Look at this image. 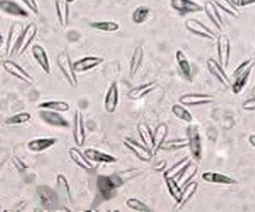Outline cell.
Masks as SVG:
<instances>
[{
    "mask_svg": "<svg viewBox=\"0 0 255 212\" xmlns=\"http://www.w3.org/2000/svg\"><path fill=\"white\" fill-rule=\"evenodd\" d=\"M123 184V180L116 174L111 176L100 175L97 179L98 188L105 200L114 198L116 194V188Z\"/></svg>",
    "mask_w": 255,
    "mask_h": 212,
    "instance_id": "1",
    "label": "cell"
},
{
    "mask_svg": "<svg viewBox=\"0 0 255 212\" xmlns=\"http://www.w3.org/2000/svg\"><path fill=\"white\" fill-rule=\"evenodd\" d=\"M56 62L70 86L76 88L78 86V80L69 55L65 52L59 53L57 56Z\"/></svg>",
    "mask_w": 255,
    "mask_h": 212,
    "instance_id": "2",
    "label": "cell"
},
{
    "mask_svg": "<svg viewBox=\"0 0 255 212\" xmlns=\"http://www.w3.org/2000/svg\"><path fill=\"white\" fill-rule=\"evenodd\" d=\"M24 30V27H23L22 23L20 22L13 23L11 27H10L8 39L6 40V56L12 57L14 56Z\"/></svg>",
    "mask_w": 255,
    "mask_h": 212,
    "instance_id": "3",
    "label": "cell"
},
{
    "mask_svg": "<svg viewBox=\"0 0 255 212\" xmlns=\"http://www.w3.org/2000/svg\"><path fill=\"white\" fill-rule=\"evenodd\" d=\"M40 203L45 209L54 210L58 206V196L52 188L46 186H38L37 189Z\"/></svg>",
    "mask_w": 255,
    "mask_h": 212,
    "instance_id": "4",
    "label": "cell"
},
{
    "mask_svg": "<svg viewBox=\"0 0 255 212\" xmlns=\"http://www.w3.org/2000/svg\"><path fill=\"white\" fill-rule=\"evenodd\" d=\"M38 32V27L35 23H31L27 25L23 33L18 46L17 47L15 54L20 56L25 52L32 41L35 39Z\"/></svg>",
    "mask_w": 255,
    "mask_h": 212,
    "instance_id": "5",
    "label": "cell"
},
{
    "mask_svg": "<svg viewBox=\"0 0 255 212\" xmlns=\"http://www.w3.org/2000/svg\"><path fill=\"white\" fill-rule=\"evenodd\" d=\"M218 55L220 65L224 69L228 68L230 58V42L226 35H221L217 39Z\"/></svg>",
    "mask_w": 255,
    "mask_h": 212,
    "instance_id": "6",
    "label": "cell"
},
{
    "mask_svg": "<svg viewBox=\"0 0 255 212\" xmlns=\"http://www.w3.org/2000/svg\"><path fill=\"white\" fill-rule=\"evenodd\" d=\"M185 26L190 32L205 38L208 40H215L217 39L216 34L199 21L195 19H190L185 23Z\"/></svg>",
    "mask_w": 255,
    "mask_h": 212,
    "instance_id": "7",
    "label": "cell"
},
{
    "mask_svg": "<svg viewBox=\"0 0 255 212\" xmlns=\"http://www.w3.org/2000/svg\"><path fill=\"white\" fill-rule=\"evenodd\" d=\"M3 69L5 70L8 73L11 74L16 78H19L21 81L25 83L32 85L33 84V78L29 75L23 68L11 60H5L3 62Z\"/></svg>",
    "mask_w": 255,
    "mask_h": 212,
    "instance_id": "8",
    "label": "cell"
},
{
    "mask_svg": "<svg viewBox=\"0 0 255 212\" xmlns=\"http://www.w3.org/2000/svg\"><path fill=\"white\" fill-rule=\"evenodd\" d=\"M0 9L4 13L12 16L25 18H28L29 16L26 10L13 0H1Z\"/></svg>",
    "mask_w": 255,
    "mask_h": 212,
    "instance_id": "9",
    "label": "cell"
},
{
    "mask_svg": "<svg viewBox=\"0 0 255 212\" xmlns=\"http://www.w3.org/2000/svg\"><path fill=\"white\" fill-rule=\"evenodd\" d=\"M124 144L129 149L134 152L140 159L144 161H150L152 159L153 154L152 152L148 149V148L143 147L134 140L130 138H125L124 140Z\"/></svg>",
    "mask_w": 255,
    "mask_h": 212,
    "instance_id": "10",
    "label": "cell"
},
{
    "mask_svg": "<svg viewBox=\"0 0 255 212\" xmlns=\"http://www.w3.org/2000/svg\"><path fill=\"white\" fill-rule=\"evenodd\" d=\"M208 69L210 73L218 78L219 81L222 83L225 88H229L230 87V80L228 76L225 73L224 69L214 59L210 58L207 61Z\"/></svg>",
    "mask_w": 255,
    "mask_h": 212,
    "instance_id": "11",
    "label": "cell"
},
{
    "mask_svg": "<svg viewBox=\"0 0 255 212\" xmlns=\"http://www.w3.org/2000/svg\"><path fill=\"white\" fill-rule=\"evenodd\" d=\"M103 61V59L100 57H86L74 63V71L76 72L86 71L101 65Z\"/></svg>",
    "mask_w": 255,
    "mask_h": 212,
    "instance_id": "12",
    "label": "cell"
},
{
    "mask_svg": "<svg viewBox=\"0 0 255 212\" xmlns=\"http://www.w3.org/2000/svg\"><path fill=\"white\" fill-rule=\"evenodd\" d=\"M188 135L191 153L194 158L200 159L201 155V140L196 127H189Z\"/></svg>",
    "mask_w": 255,
    "mask_h": 212,
    "instance_id": "13",
    "label": "cell"
},
{
    "mask_svg": "<svg viewBox=\"0 0 255 212\" xmlns=\"http://www.w3.org/2000/svg\"><path fill=\"white\" fill-rule=\"evenodd\" d=\"M74 141L78 147L84 145L85 141V131L83 124V116L81 112L76 110L74 117Z\"/></svg>",
    "mask_w": 255,
    "mask_h": 212,
    "instance_id": "14",
    "label": "cell"
},
{
    "mask_svg": "<svg viewBox=\"0 0 255 212\" xmlns=\"http://www.w3.org/2000/svg\"><path fill=\"white\" fill-rule=\"evenodd\" d=\"M119 101V92L118 85L116 82L110 85L106 94L104 106L106 111L108 113H114L118 106Z\"/></svg>",
    "mask_w": 255,
    "mask_h": 212,
    "instance_id": "15",
    "label": "cell"
},
{
    "mask_svg": "<svg viewBox=\"0 0 255 212\" xmlns=\"http://www.w3.org/2000/svg\"><path fill=\"white\" fill-rule=\"evenodd\" d=\"M40 118L44 122L54 126L63 127L68 128L69 127V123L57 112L51 111H41L39 113Z\"/></svg>",
    "mask_w": 255,
    "mask_h": 212,
    "instance_id": "16",
    "label": "cell"
},
{
    "mask_svg": "<svg viewBox=\"0 0 255 212\" xmlns=\"http://www.w3.org/2000/svg\"><path fill=\"white\" fill-rule=\"evenodd\" d=\"M32 54L33 58L40 66L42 70L46 73L50 74L51 72V67L50 61H49L48 54L41 46L36 44L31 48Z\"/></svg>",
    "mask_w": 255,
    "mask_h": 212,
    "instance_id": "17",
    "label": "cell"
},
{
    "mask_svg": "<svg viewBox=\"0 0 255 212\" xmlns=\"http://www.w3.org/2000/svg\"><path fill=\"white\" fill-rule=\"evenodd\" d=\"M180 102L186 106L204 105L212 103L214 97L207 94H191L182 96L179 99Z\"/></svg>",
    "mask_w": 255,
    "mask_h": 212,
    "instance_id": "18",
    "label": "cell"
},
{
    "mask_svg": "<svg viewBox=\"0 0 255 212\" xmlns=\"http://www.w3.org/2000/svg\"><path fill=\"white\" fill-rule=\"evenodd\" d=\"M54 3L59 24L66 27L69 22V3L67 0H54Z\"/></svg>",
    "mask_w": 255,
    "mask_h": 212,
    "instance_id": "19",
    "label": "cell"
},
{
    "mask_svg": "<svg viewBox=\"0 0 255 212\" xmlns=\"http://www.w3.org/2000/svg\"><path fill=\"white\" fill-rule=\"evenodd\" d=\"M158 85L156 82H152L150 83L142 85V86L137 87V88H133L129 91L128 96L129 99H133V100L141 99L146 95L154 90L158 87Z\"/></svg>",
    "mask_w": 255,
    "mask_h": 212,
    "instance_id": "20",
    "label": "cell"
},
{
    "mask_svg": "<svg viewBox=\"0 0 255 212\" xmlns=\"http://www.w3.org/2000/svg\"><path fill=\"white\" fill-rule=\"evenodd\" d=\"M205 13L208 18L218 30L222 31L223 27V21L222 16L217 10L215 5L212 1H208L205 3Z\"/></svg>",
    "mask_w": 255,
    "mask_h": 212,
    "instance_id": "21",
    "label": "cell"
},
{
    "mask_svg": "<svg viewBox=\"0 0 255 212\" xmlns=\"http://www.w3.org/2000/svg\"><path fill=\"white\" fill-rule=\"evenodd\" d=\"M144 52L141 46L136 47L133 50L132 56L129 64V76L133 78L137 73L142 62H143Z\"/></svg>",
    "mask_w": 255,
    "mask_h": 212,
    "instance_id": "22",
    "label": "cell"
},
{
    "mask_svg": "<svg viewBox=\"0 0 255 212\" xmlns=\"http://www.w3.org/2000/svg\"><path fill=\"white\" fill-rule=\"evenodd\" d=\"M69 154L72 160L82 169H86L87 171L94 169L95 167L93 165L87 160V159L83 156L81 152L77 148L74 147L70 148Z\"/></svg>",
    "mask_w": 255,
    "mask_h": 212,
    "instance_id": "23",
    "label": "cell"
},
{
    "mask_svg": "<svg viewBox=\"0 0 255 212\" xmlns=\"http://www.w3.org/2000/svg\"><path fill=\"white\" fill-rule=\"evenodd\" d=\"M167 126L165 124H161L157 127L154 135L153 136V143H154V145H153L152 150L153 155L156 154L157 151L161 148L166 135L167 134Z\"/></svg>",
    "mask_w": 255,
    "mask_h": 212,
    "instance_id": "24",
    "label": "cell"
},
{
    "mask_svg": "<svg viewBox=\"0 0 255 212\" xmlns=\"http://www.w3.org/2000/svg\"><path fill=\"white\" fill-rule=\"evenodd\" d=\"M84 155L89 160L96 161V162L112 163L116 162L117 161L114 157L94 149L85 150Z\"/></svg>",
    "mask_w": 255,
    "mask_h": 212,
    "instance_id": "25",
    "label": "cell"
},
{
    "mask_svg": "<svg viewBox=\"0 0 255 212\" xmlns=\"http://www.w3.org/2000/svg\"><path fill=\"white\" fill-rule=\"evenodd\" d=\"M176 59L182 75L187 79L191 80L190 64L182 50H177L176 53Z\"/></svg>",
    "mask_w": 255,
    "mask_h": 212,
    "instance_id": "26",
    "label": "cell"
},
{
    "mask_svg": "<svg viewBox=\"0 0 255 212\" xmlns=\"http://www.w3.org/2000/svg\"><path fill=\"white\" fill-rule=\"evenodd\" d=\"M202 177L205 181L212 182V183L233 184L236 182L235 180L231 178L218 173H205L203 174Z\"/></svg>",
    "mask_w": 255,
    "mask_h": 212,
    "instance_id": "27",
    "label": "cell"
},
{
    "mask_svg": "<svg viewBox=\"0 0 255 212\" xmlns=\"http://www.w3.org/2000/svg\"><path fill=\"white\" fill-rule=\"evenodd\" d=\"M89 26L103 32H116L120 28V24L112 21H95L91 23Z\"/></svg>",
    "mask_w": 255,
    "mask_h": 212,
    "instance_id": "28",
    "label": "cell"
},
{
    "mask_svg": "<svg viewBox=\"0 0 255 212\" xmlns=\"http://www.w3.org/2000/svg\"><path fill=\"white\" fill-rule=\"evenodd\" d=\"M197 166L193 163H190L186 168L180 174L179 178L178 180V185L181 188L190 182V180L197 173Z\"/></svg>",
    "mask_w": 255,
    "mask_h": 212,
    "instance_id": "29",
    "label": "cell"
},
{
    "mask_svg": "<svg viewBox=\"0 0 255 212\" xmlns=\"http://www.w3.org/2000/svg\"><path fill=\"white\" fill-rule=\"evenodd\" d=\"M138 131L142 141L145 144L146 148L152 152L153 148V136L152 131L148 125L145 124H140L138 126Z\"/></svg>",
    "mask_w": 255,
    "mask_h": 212,
    "instance_id": "30",
    "label": "cell"
},
{
    "mask_svg": "<svg viewBox=\"0 0 255 212\" xmlns=\"http://www.w3.org/2000/svg\"><path fill=\"white\" fill-rule=\"evenodd\" d=\"M191 163L190 158H186L178 162V164L174 165L171 169H168L164 174V177L166 179H174V177H177L180 175L182 171L186 168L188 165Z\"/></svg>",
    "mask_w": 255,
    "mask_h": 212,
    "instance_id": "31",
    "label": "cell"
},
{
    "mask_svg": "<svg viewBox=\"0 0 255 212\" xmlns=\"http://www.w3.org/2000/svg\"><path fill=\"white\" fill-rule=\"evenodd\" d=\"M57 140L55 139H38L31 141L28 143L29 149L33 151L40 152L47 149L56 143Z\"/></svg>",
    "mask_w": 255,
    "mask_h": 212,
    "instance_id": "32",
    "label": "cell"
},
{
    "mask_svg": "<svg viewBox=\"0 0 255 212\" xmlns=\"http://www.w3.org/2000/svg\"><path fill=\"white\" fill-rule=\"evenodd\" d=\"M212 1L227 14L230 15L234 18H239L241 14H240L239 10L230 0H212Z\"/></svg>",
    "mask_w": 255,
    "mask_h": 212,
    "instance_id": "33",
    "label": "cell"
},
{
    "mask_svg": "<svg viewBox=\"0 0 255 212\" xmlns=\"http://www.w3.org/2000/svg\"><path fill=\"white\" fill-rule=\"evenodd\" d=\"M150 14V9L147 6L140 5L135 8L132 14V21L137 24H142L148 20Z\"/></svg>",
    "mask_w": 255,
    "mask_h": 212,
    "instance_id": "34",
    "label": "cell"
},
{
    "mask_svg": "<svg viewBox=\"0 0 255 212\" xmlns=\"http://www.w3.org/2000/svg\"><path fill=\"white\" fill-rule=\"evenodd\" d=\"M38 108L55 110L57 112H67L70 109L69 103L62 101H50L40 104Z\"/></svg>",
    "mask_w": 255,
    "mask_h": 212,
    "instance_id": "35",
    "label": "cell"
},
{
    "mask_svg": "<svg viewBox=\"0 0 255 212\" xmlns=\"http://www.w3.org/2000/svg\"><path fill=\"white\" fill-rule=\"evenodd\" d=\"M197 187L198 184L196 182H193L188 184V185L184 188L183 192H182L181 198H180L179 202L178 203L179 208L183 207L186 204L187 201L191 198V197L196 191Z\"/></svg>",
    "mask_w": 255,
    "mask_h": 212,
    "instance_id": "36",
    "label": "cell"
},
{
    "mask_svg": "<svg viewBox=\"0 0 255 212\" xmlns=\"http://www.w3.org/2000/svg\"><path fill=\"white\" fill-rule=\"evenodd\" d=\"M189 144L190 143H189L188 139L174 140V141L163 142L160 148L163 150L179 149V148L187 147L189 145Z\"/></svg>",
    "mask_w": 255,
    "mask_h": 212,
    "instance_id": "37",
    "label": "cell"
},
{
    "mask_svg": "<svg viewBox=\"0 0 255 212\" xmlns=\"http://www.w3.org/2000/svg\"><path fill=\"white\" fill-rule=\"evenodd\" d=\"M165 180L170 193L178 203L179 202L182 196V191L179 186L174 179H166Z\"/></svg>",
    "mask_w": 255,
    "mask_h": 212,
    "instance_id": "38",
    "label": "cell"
},
{
    "mask_svg": "<svg viewBox=\"0 0 255 212\" xmlns=\"http://www.w3.org/2000/svg\"><path fill=\"white\" fill-rule=\"evenodd\" d=\"M172 110L175 116L180 119L187 122H190L192 120V116L190 112L182 106L174 105Z\"/></svg>",
    "mask_w": 255,
    "mask_h": 212,
    "instance_id": "39",
    "label": "cell"
},
{
    "mask_svg": "<svg viewBox=\"0 0 255 212\" xmlns=\"http://www.w3.org/2000/svg\"><path fill=\"white\" fill-rule=\"evenodd\" d=\"M31 118L30 114L28 113H21L6 118L5 123L9 125L23 124L29 121Z\"/></svg>",
    "mask_w": 255,
    "mask_h": 212,
    "instance_id": "40",
    "label": "cell"
},
{
    "mask_svg": "<svg viewBox=\"0 0 255 212\" xmlns=\"http://www.w3.org/2000/svg\"><path fill=\"white\" fill-rule=\"evenodd\" d=\"M251 72L248 73H244L243 75L239 76V77H236L235 82L233 83L232 86V91L235 94H238L241 92L244 87L245 86L246 83H247L249 77H250Z\"/></svg>",
    "mask_w": 255,
    "mask_h": 212,
    "instance_id": "41",
    "label": "cell"
},
{
    "mask_svg": "<svg viewBox=\"0 0 255 212\" xmlns=\"http://www.w3.org/2000/svg\"><path fill=\"white\" fill-rule=\"evenodd\" d=\"M128 207L135 211L142 212H150V209L144 203L141 202L139 199L130 198L127 201Z\"/></svg>",
    "mask_w": 255,
    "mask_h": 212,
    "instance_id": "42",
    "label": "cell"
},
{
    "mask_svg": "<svg viewBox=\"0 0 255 212\" xmlns=\"http://www.w3.org/2000/svg\"><path fill=\"white\" fill-rule=\"evenodd\" d=\"M203 8L198 5L191 0H184L183 8H182L181 14L188 13V12H195L202 11Z\"/></svg>",
    "mask_w": 255,
    "mask_h": 212,
    "instance_id": "43",
    "label": "cell"
},
{
    "mask_svg": "<svg viewBox=\"0 0 255 212\" xmlns=\"http://www.w3.org/2000/svg\"><path fill=\"white\" fill-rule=\"evenodd\" d=\"M57 184H58L59 188H60L62 190V191L65 192V194L69 196V199H70V188L65 177L61 175L57 176Z\"/></svg>",
    "mask_w": 255,
    "mask_h": 212,
    "instance_id": "44",
    "label": "cell"
},
{
    "mask_svg": "<svg viewBox=\"0 0 255 212\" xmlns=\"http://www.w3.org/2000/svg\"><path fill=\"white\" fill-rule=\"evenodd\" d=\"M22 1L33 14L35 15L39 14V9H38V4L36 0H22Z\"/></svg>",
    "mask_w": 255,
    "mask_h": 212,
    "instance_id": "45",
    "label": "cell"
},
{
    "mask_svg": "<svg viewBox=\"0 0 255 212\" xmlns=\"http://www.w3.org/2000/svg\"><path fill=\"white\" fill-rule=\"evenodd\" d=\"M12 161L15 166H16L19 172H24L26 169V166L25 163L16 156L13 158Z\"/></svg>",
    "mask_w": 255,
    "mask_h": 212,
    "instance_id": "46",
    "label": "cell"
},
{
    "mask_svg": "<svg viewBox=\"0 0 255 212\" xmlns=\"http://www.w3.org/2000/svg\"><path fill=\"white\" fill-rule=\"evenodd\" d=\"M171 6L176 11L181 13L182 8H183L184 0H170Z\"/></svg>",
    "mask_w": 255,
    "mask_h": 212,
    "instance_id": "47",
    "label": "cell"
},
{
    "mask_svg": "<svg viewBox=\"0 0 255 212\" xmlns=\"http://www.w3.org/2000/svg\"><path fill=\"white\" fill-rule=\"evenodd\" d=\"M242 108L244 110H249V111L255 110V97L244 101V103L242 104Z\"/></svg>",
    "mask_w": 255,
    "mask_h": 212,
    "instance_id": "48",
    "label": "cell"
},
{
    "mask_svg": "<svg viewBox=\"0 0 255 212\" xmlns=\"http://www.w3.org/2000/svg\"><path fill=\"white\" fill-rule=\"evenodd\" d=\"M232 3L238 7H244V6L251 5L255 3V0H231Z\"/></svg>",
    "mask_w": 255,
    "mask_h": 212,
    "instance_id": "49",
    "label": "cell"
},
{
    "mask_svg": "<svg viewBox=\"0 0 255 212\" xmlns=\"http://www.w3.org/2000/svg\"><path fill=\"white\" fill-rule=\"evenodd\" d=\"M166 165H167V162H166L165 161H161V162L157 163V164L155 165L154 169L158 171H162L165 169Z\"/></svg>",
    "mask_w": 255,
    "mask_h": 212,
    "instance_id": "50",
    "label": "cell"
},
{
    "mask_svg": "<svg viewBox=\"0 0 255 212\" xmlns=\"http://www.w3.org/2000/svg\"><path fill=\"white\" fill-rule=\"evenodd\" d=\"M249 141H250V143L255 147V135H251L250 138H249Z\"/></svg>",
    "mask_w": 255,
    "mask_h": 212,
    "instance_id": "51",
    "label": "cell"
},
{
    "mask_svg": "<svg viewBox=\"0 0 255 212\" xmlns=\"http://www.w3.org/2000/svg\"><path fill=\"white\" fill-rule=\"evenodd\" d=\"M69 3H73V2L75 1L76 0H67Z\"/></svg>",
    "mask_w": 255,
    "mask_h": 212,
    "instance_id": "52",
    "label": "cell"
},
{
    "mask_svg": "<svg viewBox=\"0 0 255 212\" xmlns=\"http://www.w3.org/2000/svg\"></svg>",
    "mask_w": 255,
    "mask_h": 212,
    "instance_id": "53",
    "label": "cell"
}]
</instances>
